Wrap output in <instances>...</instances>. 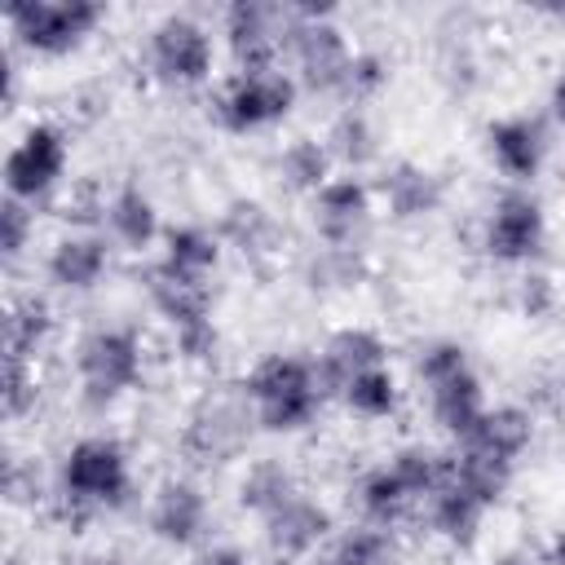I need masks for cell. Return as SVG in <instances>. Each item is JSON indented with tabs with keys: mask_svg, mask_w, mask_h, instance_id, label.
Returning a JSON list of instances; mask_svg holds the SVG:
<instances>
[{
	"mask_svg": "<svg viewBox=\"0 0 565 565\" xmlns=\"http://www.w3.org/2000/svg\"><path fill=\"white\" fill-rule=\"evenodd\" d=\"M66 177V132L57 124H31L18 146L4 159V190L22 203H35L44 194L57 190V181Z\"/></svg>",
	"mask_w": 565,
	"mask_h": 565,
	"instance_id": "obj_10",
	"label": "cell"
},
{
	"mask_svg": "<svg viewBox=\"0 0 565 565\" xmlns=\"http://www.w3.org/2000/svg\"><path fill=\"white\" fill-rule=\"evenodd\" d=\"M146 291H150L154 309L168 318L172 331L194 327V322H212V287H207V278H190V274H177L163 260H154L150 274H146Z\"/></svg>",
	"mask_w": 565,
	"mask_h": 565,
	"instance_id": "obj_18",
	"label": "cell"
},
{
	"mask_svg": "<svg viewBox=\"0 0 565 565\" xmlns=\"http://www.w3.org/2000/svg\"><path fill=\"white\" fill-rule=\"evenodd\" d=\"M305 274H309L313 287H327V291L353 287V282L362 278V256H358V247H331V243H322V247L305 260Z\"/></svg>",
	"mask_w": 565,
	"mask_h": 565,
	"instance_id": "obj_35",
	"label": "cell"
},
{
	"mask_svg": "<svg viewBox=\"0 0 565 565\" xmlns=\"http://www.w3.org/2000/svg\"><path fill=\"white\" fill-rule=\"evenodd\" d=\"M172 340H177V353H181L185 362H194V366L212 362V358H216V349H221V331H216V322L181 327V331H172Z\"/></svg>",
	"mask_w": 565,
	"mask_h": 565,
	"instance_id": "obj_40",
	"label": "cell"
},
{
	"mask_svg": "<svg viewBox=\"0 0 565 565\" xmlns=\"http://www.w3.org/2000/svg\"><path fill=\"white\" fill-rule=\"evenodd\" d=\"M340 397L358 419H388L402 402V388H397L388 366H375V371H362L358 380H349L340 388Z\"/></svg>",
	"mask_w": 565,
	"mask_h": 565,
	"instance_id": "obj_33",
	"label": "cell"
},
{
	"mask_svg": "<svg viewBox=\"0 0 565 565\" xmlns=\"http://www.w3.org/2000/svg\"><path fill=\"white\" fill-rule=\"evenodd\" d=\"M31 234H35V212H31V203L4 194V203H0V256H4L9 265L22 260Z\"/></svg>",
	"mask_w": 565,
	"mask_h": 565,
	"instance_id": "obj_37",
	"label": "cell"
},
{
	"mask_svg": "<svg viewBox=\"0 0 565 565\" xmlns=\"http://www.w3.org/2000/svg\"><path fill=\"white\" fill-rule=\"evenodd\" d=\"M358 503H362V512H366V525L388 530V525H397V521L415 508V494L397 481V472H393L388 463H380V468L362 472V481H358Z\"/></svg>",
	"mask_w": 565,
	"mask_h": 565,
	"instance_id": "obj_28",
	"label": "cell"
},
{
	"mask_svg": "<svg viewBox=\"0 0 565 565\" xmlns=\"http://www.w3.org/2000/svg\"><path fill=\"white\" fill-rule=\"evenodd\" d=\"M40 397V384H35V362L31 358H4V371H0V402H4V415L9 419H22Z\"/></svg>",
	"mask_w": 565,
	"mask_h": 565,
	"instance_id": "obj_36",
	"label": "cell"
},
{
	"mask_svg": "<svg viewBox=\"0 0 565 565\" xmlns=\"http://www.w3.org/2000/svg\"><path fill=\"white\" fill-rule=\"evenodd\" d=\"M102 221H106L110 238L124 243L128 252H141V247H150V243L159 238V212H154L150 194H146L141 185H132V181L119 185V190L102 203Z\"/></svg>",
	"mask_w": 565,
	"mask_h": 565,
	"instance_id": "obj_22",
	"label": "cell"
},
{
	"mask_svg": "<svg viewBox=\"0 0 565 565\" xmlns=\"http://www.w3.org/2000/svg\"><path fill=\"white\" fill-rule=\"evenodd\" d=\"M53 331V309L40 296H18L4 309V358H31L44 349Z\"/></svg>",
	"mask_w": 565,
	"mask_h": 565,
	"instance_id": "obj_27",
	"label": "cell"
},
{
	"mask_svg": "<svg viewBox=\"0 0 565 565\" xmlns=\"http://www.w3.org/2000/svg\"><path fill=\"white\" fill-rule=\"evenodd\" d=\"M291 4H265V0H234L221 18L225 44L238 62V71H278V53L291 35Z\"/></svg>",
	"mask_w": 565,
	"mask_h": 565,
	"instance_id": "obj_7",
	"label": "cell"
},
{
	"mask_svg": "<svg viewBox=\"0 0 565 565\" xmlns=\"http://www.w3.org/2000/svg\"><path fill=\"white\" fill-rule=\"evenodd\" d=\"M260 521H265V543L278 561H300L331 539V512L300 490Z\"/></svg>",
	"mask_w": 565,
	"mask_h": 565,
	"instance_id": "obj_13",
	"label": "cell"
},
{
	"mask_svg": "<svg viewBox=\"0 0 565 565\" xmlns=\"http://www.w3.org/2000/svg\"><path fill=\"white\" fill-rule=\"evenodd\" d=\"M327 150L331 159H340L344 168H366L380 154V132L371 124V115L362 106H344L331 128H327Z\"/></svg>",
	"mask_w": 565,
	"mask_h": 565,
	"instance_id": "obj_29",
	"label": "cell"
},
{
	"mask_svg": "<svg viewBox=\"0 0 565 565\" xmlns=\"http://www.w3.org/2000/svg\"><path fill=\"white\" fill-rule=\"evenodd\" d=\"M216 238L243 256H269L282 247V225L260 199H230L216 221Z\"/></svg>",
	"mask_w": 565,
	"mask_h": 565,
	"instance_id": "obj_21",
	"label": "cell"
},
{
	"mask_svg": "<svg viewBox=\"0 0 565 565\" xmlns=\"http://www.w3.org/2000/svg\"><path fill=\"white\" fill-rule=\"evenodd\" d=\"M384 84H388V62H384V53H375V49L353 53V66H349V79H344V97H349V106L375 97Z\"/></svg>",
	"mask_w": 565,
	"mask_h": 565,
	"instance_id": "obj_38",
	"label": "cell"
},
{
	"mask_svg": "<svg viewBox=\"0 0 565 565\" xmlns=\"http://www.w3.org/2000/svg\"><path fill=\"white\" fill-rule=\"evenodd\" d=\"M141 335L132 327H93L75 349V371L88 406H110L141 380Z\"/></svg>",
	"mask_w": 565,
	"mask_h": 565,
	"instance_id": "obj_2",
	"label": "cell"
},
{
	"mask_svg": "<svg viewBox=\"0 0 565 565\" xmlns=\"http://www.w3.org/2000/svg\"><path fill=\"white\" fill-rule=\"evenodd\" d=\"M110 269V247L102 234L93 230H75V234H62L53 247H49V260H44V274L53 287L62 291H93Z\"/></svg>",
	"mask_w": 565,
	"mask_h": 565,
	"instance_id": "obj_16",
	"label": "cell"
},
{
	"mask_svg": "<svg viewBox=\"0 0 565 565\" xmlns=\"http://www.w3.org/2000/svg\"><path fill=\"white\" fill-rule=\"evenodd\" d=\"M552 115H556V124L565 128V71L552 79Z\"/></svg>",
	"mask_w": 565,
	"mask_h": 565,
	"instance_id": "obj_43",
	"label": "cell"
},
{
	"mask_svg": "<svg viewBox=\"0 0 565 565\" xmlns=\"http://www.w3.org/2000/svg\"><path fill=\"white\" fill-rule=\"evenodd\" d=\"M490 565H534L530 556H521V552H503V556H494Z\"/></svg>",
	"mask_w": 565,
	"mask_h": 565,
	"instance_id": "obj_45",
	"label": "cell"
},
{
	"mask_svg": "<svg viewBox=\"0 0 565 565\" xmlns=\"http://www.w3.org/2000/svg\"><path fill=\"white\" fill-rule=\"evenodd\" d=\"M459 446H472L481 455H494L503 463H516L530 446H534V415L516 402H503V406H486L481 419L472 424V433L459 441Z\"/></svg>",
	"mask_w": 565,
	"mask_h": 565,
	"instance_id": "obj_20",
	"label": "cell"
},
{
	"mask_svg": "<svg viewBox=\"0 0 565 565\" xmlns=\"http://www.w3.org/2000/svg\"><path fill=\"white\" fill-rule=\"evenodd\" d=\"M428 406H433L437 428L450 433L455 441H463V437L472 433V424L481 419V411H486V393H481L477 371L468 366V371H459V375L433 384V388H428Z\"/></svg>",
	"mask_w": 565,
	"mask_h": 565,
	"instance_id": "obj_23",
	"label": "cell"
},
{
	"mask_svg": "<svg viewBox=\"0 0 565 565\" xmlns=\"http://www.w3.org/2000/svg\"><path fill=\"white\" fill-rule=\"evenodd\" d=\"M252 424H256V406L247 388H212L185 415V433H181L185 455L199 463H230L243 455Z\"/></svg>",
	"mask_w": 565,
	"mask_h": 565,
	"instance_id": "obj_3",
	"label": "cell"
},
{
	"mask_svg": "<svg viewBox=\"0 0 565 565\" xmlns=\"http://www.w3.org/2000/svg\"><path fill=\"white\" fill-rule=\"evenodd\" d=\"M132 490L128 450L115 437H79L62 455V499L71 508H115Z\"/></svg>",
	"mask_w": 565,
	"mask_h": 565,
	"instance_id": "obj_4",
	"label": "cell"
},
{
	"mask_svg": "<svg viewBox=\"0 0 565 565\" xmlns=\"http://www.w3.org/2000/svg\"><path fill=\"white\" fill-rule=\"evenodd\" d=\"M424 503H428V525H433L437 539H446L450 547H472L477 543V530H481V516H486V503L481 499H472L468 490H459L446 477Z\"/></svg>",
	"mask_w": 565,
	"mask_h": 565,
	"instance_id": "obj_24",
	"label": "cell"
},
{
	"mask_svg": "<svg viewBox=\"0 0 565 565\" xmlns=\"http://www.w3.org/2000/svg\"><path fill=\"white\" fill-rule=\"evenodd\" d=\"M221 238L203 225H172L163 230V265L177 269V274H190V278H212V269L221 265Z\"/></svg>",
	"mask_w": 565,
	"mask_h": 565,
	"instance_id": "obj_26",
	"label": "cell"
},
{
	"mask_svg": "<svg viewBox=\"0 0 565 565\" xmlns=\"http://www.w3.org/2000/svg\"><path fill=\"white\" fill-rule=\"evenodd\" d=\"M446 463H450V455H441V450H433V446H419V441L393 450V459H388V468H393L397 481L415 494V503L428 499V494L446 481Z\"/></svg>",
	"mask_w": 565,
	"mask_h": 565,
	"instance_id": "obj_34",
	"label": "cell"
},
{
	"mask_svg": "<svg viewBox=\"0 0 565 565\" xmlns=\"http://www.w3.org/2000/svg\"><path fill=\"white\" fill-rule=\"evenodd\" d=\"M441 194H446L441 177L424 163H411V159L384 168V177H380V199H384L393 221H419V216L437 212Z\"/></svg>",
	"mask_w": 565,
	"mask_h": 565,
	"instance_id": "obj_19",
	"label": "cell"
},
{
	"mask_svg": "<svg viewBox=\"0 0 565 565\" xmlns=\"http://www.w3.org/2000/svg\"><path fill=\"white\" fill-rule=\"evenodd\" d=\"M388 561H393V539L380 525L344 530L327 539V547L318 552V565H388Z\"/></svg>",
	"mask_w": 565,
	"mask_h": 565,
	"instance_id": "obj_32",
	"label": "cell"
},
{
	"mask_svg": "<svg viewBox=\"0 0 565 565\" xmlns=\"http://www.w3.org/2000/svg\"><path fill=\"white\" fill-rule=\"evenodd\" d=\"M296 494V477L282 459H256L247 463L243 481H238V503L256 516H269L274 508H282Z\"/></svg>",
	"mask_w": 565,
	"mask_h": 565,
	"instance_id": "obj_31",
	"label": "cell"
},
{
	"mask_svg": "<svg viewBox=\"0 0 565 565\" xmlns=\"http://www.w3.org/2000/svg\"><path fill=\"white\" fill-rule=\"evenodd\" d=\"M106 9L97 0H13L4 9V22L13 40L31 53H71L84 44V35L97 31Z\"/></svg>",
	"mask_w": 565,
	"mask_h": 565,
	"instance_id": "obj_5",
	"label": "cell"
},
{
	"mask_svg": "<svg viewBox=\"0 0 565 565\" xmlns=\"http://www.w3.org/2000/svg\"><path fill=\"white\" fill-rule=\"evenodd\" d=\"M543 13L556 18V22H565V4H543Z\"/></svg>",
	"mask_w": 565,
	"mask_h": 565,
	"instance_id": "obj_47",
	"label": "cell"
},
{
	"mask_svg": "<svg viewBox=\"0 0 565 565\" xmlns=\"http://www.w3.org/2000/svg\"><path fill=\"white\" fill-rule=\"evenodd\" d=\"M547 565H565V530L552 539V547H547Z\"/></svg>",
	"mask_w": 565,
	"mask_h": 565,
	"instance_id": "obj_44",
	"label": "cell"
},
{
	"mask_svg": "<svg viewBox=\"0 0 565 565\" xmlns=\"http://www.w3.org/2000/svg\"><path fill=\"white\" fill-rule=\"evenodd\" d=\"M146 53H150V71L163 79V84H203L212 75V35L199 18L190 13H168L150 26V40H146Z\"/></svg>",
	"mask_w": 565,
	"mask_h": 565,
	"instance_id": "obj_9",
	"label": "cell"
},
{
	"mask_svg": "<svg viewBox=\"0 0 565 565\" xmlns=\"http://www.w3.org/2000/svg\"><path fill=\"white\" fill-rule=\"evenodd\" d=\"M388 358V344L380 331L371 327H340L327 335L322 344V358H318V380L327 393H340L349 380H358L362 371H375L384 366Z\"/></svg>",
	"mask_w": 565,
	"mask_h": 565,
	"instance_id": "obj_15",
	"label": "cell"
},
{
	"mask_svg": "<svg viewBox=\"0 0 565 565\" xmlns=\"http://www.w3.org/2000/svg\"><path fill=\"white\" fill-rule=\"evenodd\" d=\"M84 565H124L115 552H97V556H84Z\"/></svg>",
	"mask_w": 565,
	"mask_h": 565,
	"instance_id": "obj_46",
	"label": "cell"
},
{
	"mask_svg": "<svg viewBox=\"0 0 565 565\" xmlns=\"http://www.w3.org/2000/svg\"><path fill=\"white\" fill-rule=\"evenodd\" d=\"M296 106V79L287 71H234L216 97V119L230 132H256L287 119Z\"/></svg>",
	"mask_w": 565,
	"mask_h": 565,
	"instance_id": "obj_6",
	"label": "cell"
},
{
	"mask_svg": "<svg viewBox=\"0 0 565 565\" xmlns=\"http://www.w3.org/2000/svg\"><path fill=\"white\" fill-rule=\"evenodd\" d=\"M199 565H247V556L238 547H212L199 556Z\"/></svg>",
	"mask_w": 565,
	"mask_h": 565,
	"instance_id": "obj_42",
	"label": "cell"
},
{
	"mask_svg": "<svg viewBox=\"0 0 565 565\" xmlns=\"http://www.w3.org/2000/svg\"><path fill=\"white\" fill-rule=\"evenodd\" d=\"M252 406H256V424L269 433H300L313 424L327 388L318 380V362L296 358V353H269L260 358L247 380H243Z\"/></svg>",
	"mask_w": 565,
	"mask_h": 565,
	"instance_id": "obj_1",
	"label": "cell"
},
{
	"mask_svg": "<svg viewBox=\"0 0 565 565\" xmlns=\"http://www.w3.org/2000/svg\"><path fill=\"white\" fill-rule=\"evenodd\" d=\"M287 53H291L296 79L305 88H313V93H344V79H349V66H353L358 49H349V35L340 31L335 18H309V22L296 18L291 35H287Z\"/></svg>",
	"mask_w": 565,
	"mask_h": 565,
	"instance_id": "obj_8",
	"label": "cell"
},
{
	"mask_svg": "<svg viewBox=\"0 0 565 565\" xmlns=\"http://www.w3.org/2000/svg\"><path fill=\"white\" fill-rule=\"evenodd\" d=\"M486 150L494 159V168L512 181H534L539 168H543V154H547V141H543V128L525 115H508V119H494L486 128Z\"/></svg>",
	"mask_w": 565,
	"mask_h": 565,
	"instance_id": "obj_17",
	"label": "cell"
},
{
	"mask_svg": "<svg viewBox=\"0 0 565 565\" xmlns=\"http://www.w3.org/2000/svg\"><path fill=\"white\" fill-rule=\"evenodd\" d=\"M516 305L525 318H547L556 309V282L547 274H525L516 282Z\"/></svg>",
	"mask_w": 565,
	"mask_h": 565,
	"instance_id": "obj_41",
	"label": "cell"
},
{
	"mask_svg": "<svg viewBox=\"0 0 565 565\" xmlns=\"http://www.w3.org/2000/svg\"><path fill=\"white\" fill-rule=\"evenodd\" d=\"M150 530L168 547L199 543L203 530H207V499H203V490L194 481H185V477L163 481L154 490V499H150Z\"/></svg>",
	"mask_w": 565,
	"mask_h": 565,
	"instance_id": "obj_14",
	"label": "cell"
},
{
	"mask_svg": "<svg viewBox=\"0 0 565 565\" xmlns=\"http://www.w3.org/2000/svg\"><path fill=\"white\" fill-rule=\"evenodd\" d=\"M472 362H468V349L459 344V340H433L424 353H419V380L433 388V384H441V380H450V375H459V371H468Z\"/></svg>",
	"mask_w": 565,
	"mask_h": 565,
	"instance_id": "obj_39",
	"label": "cell"
},
{
	"mask_svg": "<svg viewBox=\"0 0 565 565\" xmlns=\"http://www.w3.org/2000/svg\"><path fill=\"white\" fill-rule=\"evenodd\" d=\"M371 225V190L349 172V177H331L318 194H313V230L322 243L331 247H358L362 230Z\"/></svg>",
	"mask_w": 565,
	"mask_h": 565,
	"instance_id": "obj_12",
	"label": "cell"
},
{
	"mask_svg": "<svg viewBox=\"0 0 565 565\" xmlns=\"http://www.w3.org/2000/svg\"><path fill=\"white\" fill-rule=\"evenodd\" d=\"M446 477H450L459 490H468L472 499H481L486 508H494V503L508 494V486H512V463H503V459H494V455H481V450H472V446H459V450L450 455Z\"/></svg>",
	"mask_w": 565,
	"mask_h": 565,
	"instance_id": "obj_25",
	"label": "cell"
},
{
	"mask_svg": "<svg viewBox=\"0 0 565 565\" xmlns=\"http://www.w3.org/2000/svg\"><path fill=\"white\" fill-rule=\"evenodd\" d=\"M331 150L327 141H313V137H296L278 150V181L291 185V190H305V194H318L327 181H331Z\"/></svg>",
	"mask_w": 565,
	"mask_h": 565,
	"instance_id": "obj_30",
	"label": "cell"
},
{
	"mask_svg": "<svg viewBox=\"0 0 565 565\" xmlns=\"http://www.w3.org/2000/svg\"><path fill=\"white\" fill-rule=\"evenodd\" d=\"M543 234H547L543 203L525 190H508L494 199V207L481 225V247H486V256H494L503 265H521L543 247Z\"/></svg>",
	"mask_w": 565,
	"mask_h": 565,
	"instance_id": "obj_11",
	"label": "cell"
}]
</instances>
